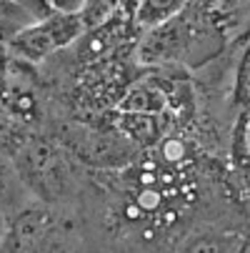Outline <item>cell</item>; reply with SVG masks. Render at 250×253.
Returning a JSON list of instances; mask_svg holds the SVG:
<instances>
[{"instance_id":"cell-1","label":"cell","mask_w":250,"mask_h":253,"mask_svg":"<svg viewBox=\"0 0 250 253\" xmlns=\"http://www.w3.org/2000/svg\"><path fill=\"white\" fill-rule=\"evenodd\" d=\"M13 166L28 196L33 193L43 206L60 203L75 191V166L53 140L25 138L13 153Z\"/></svg>"},{"instance_id":"cell-2","label":"cell","mask_w":250,"mask_h":253,"mask_svg":"<svg viewBox=\"0 0 250 253\" xmlns=\"http://www.w3.org/2000/svg\"><path fill=\"white\" fill-rule=\"evenodd\" d=\"M68 231L50 206L28 203L8 221L0 253H63Z\"/></svg>"},{"instance_id":"cell-3","label":"cell","mask_w":250,"mask_h":253,"mask_svg":"<svg viewBox=\"0 0 250 253\" xmlns=\"http://www.w3.org/2000/svg\"><path fill=\"white\" fill-rule=\"evenodd\" d=\"M80 35H83V25H80L78 15L50 13L48 18L18 30L8 43L18 58H23L28 63H38L45 55L55 53L58 48L75 43Z\"/></svg>"},{"instance_id":"cell-4","label":"cell","mask_w":250,"mask_h":253,"mask_svg":"<svg viewBox=\"0 0 250 253\" xmlns=\"http://www.w3.org/2000/svg\"><path fill=\"white\" fill-rule=\"evenodd\" d=\"M168 111V95L163 88L153 83H138L133 85L118 103L120 116H153L160 118Z\"/></svg>"},{"instance_id":"cell-5","label":"cell","mask_w":250,"mask_h":253,"mask_svg":"<svg viewBox=\"0 0 250 253\" xmlns=\"http://www.w3.org/2000/svg\"><path fill=\"white\" fill-rule=\"evenodd\" d=\"M30 203L25 186L20 183L18 170L13 166L10 156L0 153V218L10 221L18 211H23Z\"/></svg>"},{"instance_id":"cell-6","label":"cell","mask_w":250,"mask_h":253,"mask_svg":"<svg viewBox=\"0 0 250 253\" xmlns=\"http://www.w3.org/2000/svg\"><path fill=\"white\" fill-rule=\"evenodd\" d=\"M118 128H120V135L133 148L153 146L160 138V118H153V116H120Z\"/></svg>"},{"instance_id":"cell-7","label":"cell","mask_w":250,"mask_h":253,"mask_svg":"<svg viewBox=\"0 0 250 253\" xmlns=\"http://www.w3.org/2000/svg\"><path fill=\"white\" fill-rule=\"evenodd\" d=\"M185 8V3H153V0H145V3H138L133 20L138 28H143V33H148L163 23H168L170 18H175Z\"/></svg>"},{"instance_id":"cell-8","label":"cell","mask_w":250,"mask_h":253,"mask_svg":"<svg viewBox=\"0 0 250 253\" xmlns=\"http://www.w3.org/2000/svg\"><path fill=\"white\" fill-rule=\"evenodd\" d=\"M240 238L233 233H203L190 238L180 253H238Z\"/></svg>"},{"instance_id":"cell-9","label":"cell","mask_w":250,"mask_h":253,"mask_svg":"<svg viewBox=\"0 0 250 253\" xmlns=\"http://www.w3.org/2000/svg\"><path fill=\"white\" fill-rule=\"evenodd\" d=\"M235 100L240 105H250V45L245 48L240 65H238V76H235Z\"/></svg>"},{"instance_id":"cell-10","label":"cell","mask_w":250,"mask_h":253,"mask_svg":"<svg viewBox=\"0 0 250 253\" xmlns=\"http://www.w3.org/2000/svg\"><path fill=\"white\" fill-rule=\"evenodd\" d=\"M18 130H20V123H15L10 116H5L0 111V153L8 156L5 151L13 148V153L23 146V140L18 138Z\"/></svg>"},{"instance_id":"cell-11","label":"cell","mask_w":250,"mask_h":253,"mask_svg":"<svg viewBox=\"0 0 250 253\" xmlns=\"http://www.w3.org/2000/svg\"><path fill=\"white\" fill-rule=\"evenodd\" d=\"M238 133H240V140L245 146V153L250 156V105H248V111L243 113V118L238 123Z\"/></svg>"},{"instance_id":"cell-12","label":"cell","mask_w":250,"mask_h":253,"mask_svg":"<svg viewBox=\"0 0 250 253\" xmlns=\"http://www.w3.org/2000/svg\"><path fill=\"white\" fill-rule=\"evenodd\" d=\"M13 35H15L13 28H8L5 23H0V41H3V38H13Z\"/></svg>"},{"instance_id":"cell-13","label":"cell","mask_w":250,"mask_h":253,"mask_svg":"<svg viewBox=\"0 0 250 253\" xmlns=\"http://www.w3.org/2000/svg\"><path fill=\"white\" fill-rule=\"evenodd\" d=\"M5 231H8V221L0 218V246H3V238H5Z\"/></svg>"},{"instance_id":"cell-14","label":"cell","mask_w":250,"mask_h":253,"mask_svg":"<svg viewBox=\"0 0 250 253\" xmlns=\"http://www.w3.org/2000/svg\"><path fill=\"white\" fill-rule=\"evenodd\" d=\"M238 253H245V246H243V248H240V251H238Z\"/></svg>"}]
</instances>
